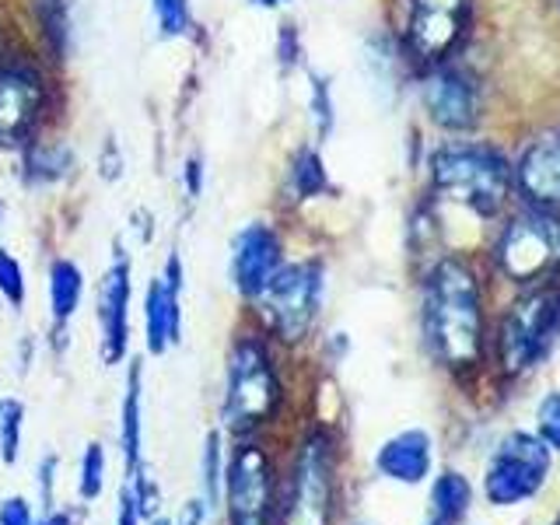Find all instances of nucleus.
<instances>
[{"label":"nucleus","mask_w":560,"mask_h":525,"mask_svg":"<svg viewBox=\"0 0 560 525\" xmlns=\"http://www.w3.org/2000/svg\"><path fill=\"white\" fill-rule=\"evenodd\" d=\"M46 109V81L32 67H0V148H25Z\"/></svg>","instance_id":"obj_11"},{"label":"nucleus","mask_w":560,"mask_h":525,"mask_svg":"<svg viewBox=\"0 0 560 525\" xmlns=\"http://www.w3.org/2000/svg\"><path fill=\"white\" fill-rule=\"evenodd\" d=\"M498 262L508 277L536 280L560 267V221L547 210L518 214L504 228L498 245Z\"/></svg>","instance_id":"obj_10"},{"label":"nucleus","mask_w":560,"mask_h":525,"mask_svg":"<svg viewBox=\"0 0 560 525\" xmlns=\"http://www.w3.org/2000/svg\"><path fill=\"white\" fill-rule=\"evenodd\" d=\"M284 267V245L280 235L270 224H245L232 242V259H228V270H232V288L253 302V298L270 284V277Z\"/></svg>","instance_id":"obj_12"},{"label":"nucleus","mask_w":560,"mask_h":525,"mask_svg":"<svg viewBox=\"0 0 560 525\" xmlns=\"http://www.w3.org/2000/svg\"><path fill=\"white\" fill-rule=\"evenodd\" d=\"M522 192L536 207H557L560 203V130L539 137L536 144L525 151L518 165Z\"/></svg>","instance_id":"obj_15"},{"label":"nucleus","mask_w":560,"mask_h":525,"mask_svg":"<svg viewBox=\"0 0 560 525\" xmlns=\"http://www.w3.org/2000/svg\"><path fill=\"white\" fill-rule=\"evenodd\" d=\"M550 472V445L525 431H512L487 466L483 494L490 504H518L539 494Z\"/></svg>","instance_id":"obj_6"},{"label":"nucleus","mask_w":560,"mask_h":525,"mask_svg":"<svg viewBox=\"0 0 560 525\" xmlns=\"http://www.w3.org/2000/svg\"><path fill=\"white\" fill-rule=\"evenodd\" d=\"M560 332V291H536L508 312L501 326V361L508 372H525L550 350Z\"/></svg>","instance_id":"obj_9"},{"label":"nucleus","mask_w":560,"mask_h":525,"mask_svg":"<svg viewBox=\"0 0 560 525\" xmlns=\"http://www.w3.org/2000/svg\"><path fill=\"white\" fill-rule=\"evenodd\" d=\"M256 8H280V4H288V0H253Z\"/></svg>","instance_id":"obj_36"},{"label":"nucleus","mask_w":560,"mask_h":525,"mask_svg":"<svg viewBox=\"0 0 560 525\" xmlns=\"http://www.w3.org/2000/svg\"><path fill=\"white\" fill-rule=\"evenodd\" d=\"M0 525H35L28 498L11 494V498L0 501Z\"/></svg>","instance_id":"obj_30"},{"label":"nucleus","mask_w":560,"mask_h":525,"mask_svg":"<svg viewBox=\"0 0 560 525\" xmlns=\"http://www.w3.org/2000/svg\"><path fill=\"white\" fill-rule=\"evenodd\" d=\"M329 186L326 179V168L319 162V154L315 151H298L294 165L288 172V189L294 200H308V197H319V192Z\"/></svg>","instance_id":"obj_24"},{"label":"nucleus","mask_w":560,"mask_h":525,"mask_svg":"<svg viewBox=\"0 0 560 525\" xmlns=\"http://www.w3.org/2000/svg\"><path fill=\"white\" fill-rule=\"evenodd\" d=\"M186 179H189V192L197 197V192H200V183H203V165H200V158H197V154H192L189 162H186Z\"/></svg>","instance_id":"obj_34"},{"label":"nucleus","mask_w":560,"mask_h":525,"mask_svg":"<svg viewBox=\"0 0 560 525\" xmlns=\"http://www.w3.org/2000/svg\"><path fill=\"white\" fill-rule=\"evenodd\" d=\"M35 525H74V518H70V512H63V508H52V512L43 515V522Z\"/></svg>","instance_id":"obj_35"},{"label":"nucleus","mask_w":560,"mask_h":525,"mask_svg":"<svg viewBox=\"0 0 560 525\" xmlns=\"http://www.w3.org/2000/svg\"><path fill=\"white\" fill-rule=\"evenodd\" d=\"M144 368L133 358L127 372V389H122V407H119V452H122V469L127 480L144 466Z\"/></svg>","instance_id":"obj_17"},{"label":"nucleus","mask_w":560,"mask_h":525,"mask_svg":"<svg viewBox=\"0 0 560 525\" xmlns=\"http://www.w3.org/2000/svg\"><path fill=\"white\" fill-rule=\"evenodd\" d=\"M539 438L550 448H560V393L542 399V407H539Z\"/></svg>","instance_id":"obj_29"},{"label":"nucleus","mask_w":560,"mask_h":525,"mask_svg":"<svg viewBox=\"0 0 560 525\" xmlns=\"http://www.w3.org/2000/svg\"><path fill=\"white\" fill-rule=\"evenodd\" d=\"M25 267L18 262L8 249H0V298L11 305V308H25Z\"/></svg>","instance_id":"obj_28"},{"label":"nucleus","mask_w":560,"mask_h":525,"mask_svg":"<svg viewBox=\"0 0 560 525\" xmlns=\"http://www.w3.org/2000/svg\"><path fill=\"white\" fill-rule=\"evenodd\" d=\"M154 18H158L162 39H183V35L192 28L189 0H154Z\"/></svg>","instance_id":"obj_27"},{"label":"nucleus","mask_w":560,"mask_h":525,"mask_svg":"<svg viewBox=\"0 0 560 525\" xmlns=\"http://www.w3.org/2000/svg\"><path fill=\"white\" fill-rule=\"evenodd\" d=\"M84 298V273L74 259H52L49 267V315L57 326V337H63V326L74 319Z\"/></svg>","instance_id":"obj_19"},{"label":"nucleus","mask_w":560,"mask_h":525,"mask_svg":"<svg viewBox=\"0 0 560 525\" xmlns=\"http://www.w3.org/2000/svg\"><path fill=\"white\" fill-rule=\"evenodd\" d=\"M130 262L116 256L98 284V350L105 368L119 364L130 350Z\"/></svg>","instance_id":"obj_14"},{"label":"nucleus","mask_w":560,"mask_h":525,"mask_svg":"<svg viewBox=\"0 0 560 525\" xmlns=\"http://www.w3.org/2000/svg\"><path fill=\"white\" fill-rule=\"evenodd\" d=\"M57 466H60L57 455H46V459L39 463V498H43L46 512L57 508V494H52V483H57Z\"/></svg>","instance_id":"obj_31"},{"label":"nucleus","mask_w":560,"mask_h":525,"mask_svg":"<svg viewBox=\"0 0 560 525\" xmlns=\"http://www.w3.org/2000/svg\"><path fill=\"white\" fill-rule=\"evenodd\" d=\"M375 466L382 477H389L396 483H420L431 472V434L420 428L393 434L378 448Z\"/></svg>","instance_id":"obj_16"},{"label":"nucleus","mask_w":560,"mask_h":525,"mask_svg":"<svg viewBox=\"0 0 560 525\" xmlns=\"http://www.w3.org/2000/svg\"><path fill=\"white\" fill-rule=\"evenodd\" d=\"M183 262L179 256L165 259V270L158 273L144 294V340L148 354L162 358L168 347L183 337Z\"/></svg>","instance_id":"obj_13"},{"label":"nucleus","mask_w":560,"mask_h":525,"mask_svg":"<svg viewBox=\"0 0 560 525\" xmlns=\"http://www.w3.org/2000/svg\"><path fill=\"white\" fill-rule=\"evenodd\" d=\"M469 501H472V487L463 472H442V477L434 480L431 487V504H434V518L438 522H448L455 525L466 512H469Z\"/></svg>","instance_id":"obj_22"},{"label":"nucleus","mask_w":560,"mask_h":525,"mask_svg":"<svg viewBox=\"0 0 560 525\" xmlns=\"http://www.w3.org/2000/svg\"><path fill=\"white\" fill-rule=\"evenodd\" d=\"M280 378L262 337L245 332L232 343L228 354V382H224V428L235 434H253L277 413Z\"/></svg>","instance_id":"obj_2"},{"label":"nucleus","mask_w":560,"mask_h":525,"mask_svg":"<svg viewBox=\"0 0 560 525\" xmlns=\"http://www.w3.org/2000/svg\"><path fill=\"white\" fill-rule=\"evenodd\" d=\"M151 525H172V522H168V518H158V515H154V518H151Z\"/></svg>","instance_id":"obj_37"},{"label":"nucleus","mask_w":560,"mask_h":525,"mask_svg":"<svg viewBox=\"0 0 560 525\" xmlns=\"http://www.w3.org/2000/svg\"><path fill=\"white\" fill-rule=\"evenodd\" d=\"M32 11L46 46L63 57L70 43V0H32Z\"/></svg>","instance_id":"obj_23"},{"label":"nucleus","mask_w":560,"mask_h":525,"mask_svg":"<svg viewBox=\"0 0 560 525\" xmlns=\"http://www.w3.org/2000/svg\"><path fill=\"white\" fill-rule=\"evenodd\" d=\"M105 469H109V459H105V448L98 442H92L81 455L78 466V498L81 501H98L105 490Z\"/></svg>","instance_id":"obj_26"},{"label":"nucleus","mask_w":560,"mask_h":525,"mask_svg":"<svg viewBox=\"0 0 560 525\" xmlns=\"http://www.w3.org/2000/svg\"><path fill=\"white\" fill-rule=\"evenodd\" d=\"M224 448H221V431H207L203 438V455H200V501L207 515L214 518L224 504Z\"/></svg>","instance_id":"obj_21"},{"label":"nucleus","mask_w":560,"mask_h":525,"mask_svg":"<svg viewBox=\"0 0 560 525\" xmlns=\"http://www.w3.org/2000/svg\"><path fill=\"white\" fill-rule=\"evenodd\" d=\"M434 186L455 203L477 214H498L508 186H512V165L508 158L487 144H448L431 158Z\"/></svg>","instance_id":"obj_3"},{"label":"nucleus","mask_w":560,"mask_h":525,"mask_svg":"<svg viewBox=\"0 0 560 525\" xmlns=\"http://www.w3.org/2000/svg\"><path fill=\"white\" fill-rule=\"evenodd\" d=\"M424 332L434 358L448 368H469L480 358V343H483L480 284L459 259L438 262L428 277Z\"/></svg>","instance_id":"obj_1"},{"label":"nucleus","mask_w":560,"mask_h":525,"mask_svg":"<svg viewBox=\"0 0 560 525\" xmlns=\"http://www.w3.org/2000/svg\"><path fill=\"white\" fill-rule=\"evenodd\" d=\"M22 438H25V402L4 399L0 402V459H4V466L18 463V455H22Z\"/></svg>","instance_id":"obj_25"},{"label":"nucleus","mask_w":560,"mask_h":525,"mask_svg":"<svg viewBox=\"0 0 560 525\" xmlns=\"http://www.w3.org/2000/svg\"><path fill=\"white\" fill-rule=\"evenodd\" d=\"M144 522V515H140V504L133 498L130 487L119 490V508H116V525H140Z\"/></svg>","instance_id":"obj_32"},{"label":"nucleus","mask_w":560,"mask_h":525,"mask_svg":"<svg viewBox=\"0 0 560 525\" xmlns=\"http://www.w3.org/2000/svg\"><path fill=\"white\" fill-rule=\"evenodd\" d=\"M207 522H210V515H207L203 501H200V498H192V501H186V504H183L179 518H175L172 525H207Z\"/></svg>","instance_id":"obj_33"},{"label":"nucleus","mask_w":560,"mask_h":525,"mask_svg":"<svg viewBox=\"0 0 560 525\" xmlns=\"http://www.w3.org/2000/svg\"><path fill=\"white\" fill-rule=\"evenodd\" d=\"M74 168V154L57 140H28L25 144V175L32 183H60Z\"/></svg>","instance_id":"obj_20"},{"label":"nucleus","mask_w":560,"mask_h":525,"mask_svg":"<svg viewBox=\"0 0 560 525\" xmlns=\"http://www.w3.org/2000/svg\"><path fill=\"white\" fill-rule=\"evenodd\" d=\"M469 22V0H399V35L413 60L448 57Z\"/></svg>","instance_id":"obj_8"},{"label":"nucleus","mask_w":560,"mask_h":525,"mask_svg":"<svg viewBox=\"0 0 560 525\" xmlns=\"http://www.w3.org/2000/svg\"><path fill=\"white\" fill-rule=\"evenodd\" d=\"M253 302L277 340H284V343L305 340L315 319H319L323 267L319 262H288V267H280L270 277V284L262 288Z\"/></svg>","instance_id":"obj_5"},{"label":"nucleus","mask_w":560,"mask_h":525,"mask_svg":"<svg viewBox=\"0 0 560 525\" xmlns=\"http://www.w3.org/2000/svg\"><path fill=\"white\" fill-rule=\"evenodd\" d=\"M224 512L228 525H270L273 463L256 442H238L224 463Z\"/></svg>","instance_id":"obj_7"},{"label":"nucleus","mask_w":560,"mask_h":525,"mask_svg":"<svg viewBox=\"0 0 560 525\" xmlns=\"http://www.w3.org/2000/svg\"><path fill=\"white\" fill-rule=\"evenodd\" d=\"M428 113L431 119L438 122V127H448V130H463L472 122V116H477V98H472V88L466 78L452 74V70H445V74H434L428 81Z\"/></svg>","instance_id":"obj_18"},{"label":"nucleus","mask_w":560,"mask_h":525,"mask_svg":"<svg viewBox=\"0 0 560 525\" xmlns=\"http://www.w3.org/2000/svg\"><path fill=\"white\" fill-rule=\"evenodd\" d=\"M337 498V463L326 431H312L298 448L284 494H280V525H329Z\"/></svg>","instance_id":"obj_4"}]
</instances>
